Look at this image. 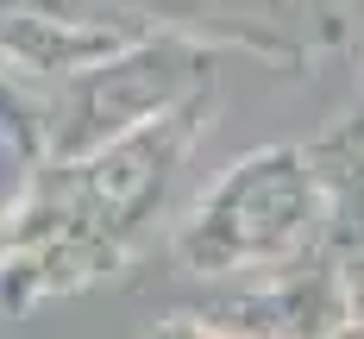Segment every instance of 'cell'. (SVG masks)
Wrapping results in <instances>:
<instances>
[{"label": "cell", "instance_id": "obj_7", "mask_svg": "<svg viewBox=\"0 0 364 339\" xmlns=\"http://www.w3.org/2000/svg\"><path fill=\"white\" fill-rule=\"evenodd\" d=\"M0 139L13 145L19 163L44 157V101H32L26 82H13V75H0Z\"/></svg>", "mask_w": 364, "mask_h": 339}, {"label": "cell", "instance_id": "obj_5", "mask_svg": "<svg viewBox=\"0 0 364 339\" xmlns=\"http://www.w3.org/2000/svg\"><path fill=\"white\" fill-rule=\"evenodd\" d=\"M126 19H151L164 32H188L201 44H239L264 57H308V44H339V0H119Z\"/></svg>", "mask_w": 364, "mask_h": 339}, {"label": "cell", "instance_id": "obj_3", "mask_svg": "<svg viewBox=\"0 0 364 339\" xmlns=\"http://www.w3.org/2000/svg\"><path fill=\"white\" fill-rule=\"evenodd\" d=\"M214 88V44L188 32H145L119 57L70 75L44 95V157H88L132 139L164 113Z\"/></svg>", "mask_w": 364, "mask_h": 339}, {"label": "cell", "instance_id": "obj_10", "mask_svg": "<svg viewBox=\"0 0 364 339\" xmlns=\"http://www.w3.org/2000/svg\"><path fill=\"white\" fill-rule=\"evenodd\" d=\"M333 339H364V321H352V327H339Z\"/></svg>", "mask_w": 364, "mask_h": 339}, {"label": "cell", "instance_id": "obj_6", "mask_svg": "<svg viewBox=\"0 0 364 339\" xmlns=\"http://www.w3.org/2000/svg\"><path fill=\"white\" fill-rule=\"evenodd\" d=\"M308 163L327 188L333 252H364V107L339 113L321 139H308Z\"/></svg>", "mask_w": 364, "mask_h": 339}, {"label": "cell", "instance_id": "obj_2", "mask_svg": "<svg viewBox=\"0 0 364 339\" xmlns=\"http://www.w3.org/2000/svg\"><path fill=\"white\" fill-rule=\"evenodd\" d=\"M321 252H333V214L308 145H257L226 163L170 239L176 270L201 283L277 276Z\"/></svg>", "mask_w": 364, "mask_h": 339}, {"label": "cell", "instance_id": "obj_9", "mask_svg": "<svg viewBox=\"0 0 364 339\" xmlns=\"http://www.w3.org/2000/svg\"><path fill=\"white\" fill-rule=\"evenodd\" d=\"M346 270H352V301H358V321H364V252H346Z\"/></svg>", "mask_w": 364, "mask_h": 339}, {"label": "cell", "instance_id": "obj_4", "mask_svg": "<svg viewBox=\"0 0 364 339\" xmlns=\"http://www.w3.org/2000/svg\"><path fill=\"white\" fill-rule=\"evenodd\" d=\"M195 314L226 327L232 339H333L339 327L358 321V301H352L346 252H321V258L277 270V276L226 283Z\"/></svg>", "mask_w": 364, "mask_h": 339}, {"label": "cell", "instance_id": "obj_8", "mask_svg": "<svg viewBox=\"0 0 364 339\" xmlns=\"http://www.w3.org/2000/svg\"><path fill=\"white\" fill-rule=\"evenodd\" d=\"M145 339H232V333L214 327V321H201V314H157L145 327Z\"/></svg>", "mask_w": 364, "mask_h": 339}, {"label": "cell", "instance_id": "obj_1", "mask_svg": "<svg viewBox=\"0 0 364 339\" xmlns=\"http://www.w3.org/2000/svg\"><path fill=\"white\" fill-rule=\"evenodd\" d=\"M208 113L214 88L145 132L113 139L107 151L26 163V183L0 214V314H32L126 270L164 214Z\"/></svg>", "mask_w": 364, "mask_h": 339}]
</instances>
